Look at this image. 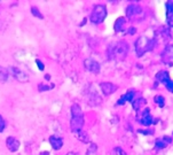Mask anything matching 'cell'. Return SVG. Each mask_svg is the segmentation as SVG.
I'll return each mask as SVG.
<instances>
[{
  "instance_id": "1",
  "label": "cell",
  "mask_w": 173,
  "mask_h": 155,
  "mask_svg": "<svg viewBox=\"0 0 173 155\" xmlns=\"http://www.w3.org/2000/svg\"><path fill=\"white\" fill-rule=\"evenodd\" d=\"M128 49H130L128 44L124 40H120V41L110 44V46L108 47V55L112 60L123 61L126 59L128 54Z\"/></svg>"
},
{
  "instance_id": "2",
  "label": "cell",
  "mask_w": 173,
  "mask_h": 155,
  "mask_svg": "<svg viewBox=\"0 0 173 155\" xmlns=\"http://www.w3.org/2000/svg\"><path fill=\"white\" fill-rule=\"evenodd\" d=\"M157 44V40L154 38H148L147 36H140L135 41V52L139 57H141L144 53L151 51Z\"/></svg>"
},
{
  "instance_id": "3",
  "label": "cell",
  "mask_w": 173,
  "mask_h": 155,
  "mask_svg": "<svg viewBox=\"0 0 173 155\" xmlns=\"http://www.w3.org/2000/svg\"><path fill=\"white\" fill-rule=\"evenodd\" d=\"M107 17V8L104 5H95L91 15H90V20L92 23L94 24H100L104 21V19Z\"/></svg>"
},
{
  "instance_id": "4",
  "label": "cell",
  "mask_w": 173,
  "mask_h": 155,
  "mask_svg": "<svg viewBox=\"0 0 173 155\" xmlns=\"http://www.w3.org/2000/svg\"><path fill=\"white\" fill-rule=\"evenodd\" d=\"M126 16L132 21H141L144 17V13L140 5L131 4L126 8Z\"/></svg>"
},
{
  "instance_id": "5",
  "label": "cell",
  "mask_w": 173,
  "mask_h": 155,
  "mask_svg": "<svg viewBox=\"0 0 173 155\" xmlns=\"http://www.w3.org/2000/svg\"><path fill=\"white\" fill-rule=\"evenodd\" d=\"M8 72L11 75H13V77L19 81L20 83H28L29 82V75L27 72H24L23 70L16 68V67H9L8 68Z\"/></svg>"
},
{
  "instance_id": "6",
  "label": "cell",
  "mask_w": 173,
  "mask_h": 155,
  "mask_svg": "<svg viewBox=\"0 0 173 155\" xmlns=\"http://www.w3.org/2000/svg\"><path fill=\"white\" fill-rule=\"evenodd\" d=\"M162 62L166 65H173V44H167L160 54Z\"/></svg>"
},
{
  "instance_id": "7",
  "label": "cell",
  "mask_w": 173,
  "mask_h": 155,
  "mask_svg": "<svg viewBox=\"0 0 173 155\" xmlns=\"http://www.w3.org/2000/svg\"><path fill=\"white\" fill-rule=\"evenodd\" d=\"M84 65L86 68V70L90 71V72H93V73H98L100 71V63L96 62L95 60L93 59H86L84 61Z\"/></svg>"
},
{
  "instance_id": "8",
  "label": "cell",
  "mask_w": 173,
  "mask_h": 155,
  "mask_svg": "<svg viewBox=\"0 0 173 155\" xmlns=\"http://www.w3.org/2000/svg\"><path fill=\"white\" fill-rule=\"evenodd\" d=\"M84 126V116L80 117H72L70 122V129L73 133H77L78 131L83 130Z\"/></svg>"
},
{
  "instance_id": "9",
  "label": "cell",
  "mask_w": 173,
  "mask_h": 155,
  "mask_svg": "<svg viewBox=\"0 0 173 155\" xmlns=\"http://www.w3.org/2000/svg\"><path fill=\"white\" fill-rule=\"evenodd\" d=\"M140 123H141L142 125H144V126H149V125H151V124H156V123H155V120H154L152 116L150 115V109H149L148 107L142 112V117H141V120H140Z\"/></svg>"
},
{
  "instance_id": "10",
  "label": "cell",
  "mask_w": 173,
  "mask_h": 155,
  "mask_svg": "<svg viewBox=\"0 0 173 155\" xmlns=\"http://www.w3.org/2000/svg\"><path fill=\"white\" fill-rule=\"evenodd\" d=\"M166 7V22L170 28H173V1L168 0L165 3Z\"/></svg>"
},
{
  "instance_id": "11",
  "label": "cell",
  "mask_w": 173,
  "mask_h": 155,
  "mask_svg": "<svg viewBox=\"0 0 173 155\" xmlns=\"http://www.w3.org/2000/svg\"><path fill=\"white\" fill-rule=\"evenodd\" d=\"M100 86H101L102 93L104 96H110V94H112L117 90V86L115 84L110 83V82H103V83L100 84Z\"/></svg>"
},
{
  "instance_id": "12",
  "label": "cell",
  "mask_w": 173,
  "mask_h": 155,
  "mask_svg": "<svg viewBox=\"0 0 173 155\" xmlns=\"http://www.w3.org/2000/svg\"><path fill=\"white\" fill-rule=\"evenodd\" d=\"M135 93H136V92H135L134 90H128L125 94L122 96V98L117 101L116 105H117V106H123V105H124L125 102H127V101H128V102H132V101H133V98H134V96H135Z\"/></svg>"
},
{
  "instance_id": "13",
  "label": "cell",
  "mask_w": 173,
  "mask_h": 155,
  "mask_svg": "<svg viewBox=\"0 0 173 155\" xmlns=\"http://www.w3.org/2000/svg\"><path fill=\"white\" fill-rule=\"evenodd\" d=\"M155 77H156L157 83H162L163 85H165V84L171 80V78H170V73H168V71H166V70H160V71H158Z\"/></svg>"
},
{
  "instance_id": "14",
  "label": "cell",
  "mask_w": 173,
  "mask_h": 155,
  "mask_svg": "<svg viewBox=\"0 0 173 155\" xmlns=\"http://www.w3.org/2000/svg\"><path fill=\"white\" fill-rule=\"evenodd\" d=\"M6 146H7V148L11 152L15 153L19 149V147H20V141L16 138H14V137H8L6 139Z\"/></svg>"
},
{
  "instance_id": "15",
  "label": "cell",
  "mask_w": 173,
  "mask_h": 155,
  "mask_svg": "<svg viewBox=\"0 0 173 155\" xmlns=\"http://www.w3.org/2000/svg\"><path fill=\"white\" fill-rule=\"evenodd\" d=\"M49 144H51V146H52L53 149L59 150L63 146V139L60 138V137H57V136H51L49 137Z\"/></svg>"
},
{
  "instance_id": "16",
  "label": "cell",
  "mask_w": 173,
  "mask_h": 155,
  "mask_svg": "<svg viewBox=\"0 0 173 155\" xmlns=\"http://www.w3.org/2000/svg\"><path fill=\"white\" fill-rule=\"evenodd\" d=\"M125 24H126V19L125 17L117 19L116 22H115V25H114L115 31L116 32H123L125 30Z\"/></svg>"
},
{
  "instance_id": "17",
  "label": "cell",
  "mask_w": 173,
  "mask_h": 155,
  "mask_svg": "<svg viewBox=\"0 0 173 155\" xmlns=\"http://www.w3.org/2000/svg\"><path fill=\"white\" fill-rule=\"evenodd\" d=\"M76 137L81 141V142H85V144H88L91 140H90V136L87 134V132H85V131H83V130H80V131H78L77 133H76Z\"/></svg>"
},
{
  "instance_id": "18",
  "label": "cell",
  "mask_w": 173,
  "mask_h": 155,
  "mask_svg": "<svg viewBox=\"0 0 173 155\" xmlns=\"http://www.w3.org/2000/svg\"><path fill=\"white\" fill-rule=\"evenodd\" d=\"M147 105V100L144 98H138V100L135 101H132V106H133V109L134 110H140L142 106Z\"/></svg>"
},
{
  "instance_id": "19",
  "label": "cell",
  "mask_w": 173,
  "mask_h": 155,
  "mask_svg": "<svg viewBox=\"0 0 173 155\" xmlns=\"http://www.w3.org/2000/svg\"><path fill=\"white\" fill-rule=\"evenodd\" d=\"M71 114H72V117H80V116H84L80 106L77 105V104H73V105L71 106Z\"/></svg>"
},
{
  "instance_id": "20",
  "label": "cell",
  "mask_w": 173,
  "mask_h": 155,
  "mask_svg": "<svg viewBox=\"0 0 173 155\" xmlns=\"http://www.w3.org/2000/svg\"><path fill=\"white\" fill-rule=\"evenodd\" d=\"M9 77V72L7 68H4L0 65V82H6Z\"/></svg>"
},
{
  "instance_id": "21",
  "label": "cell",
  "mask_w": 173,
  "mask_h": 155,
  "mask_svg": "<svg viewBox=\"0 0 173 155\" xmlns=\"http://www.w3.org/2000/svg\"><path fill=\"white\" fill-rule=\"evenodd\" d=\"M101 102H102V99H101L98 94L91 96V100H90V105H91V106H99Z\"/></svg>"
},
{
  "instance_id": "22",
  "label": "cell",
  "mask_w": 173,
  "mask_h": 155,
  "mask_svg": "<svg viewBox=\"0 0 173 155\" xmlns=\"http://www.w3.org/2000/svg\"><path fill=\"white\" fill-rule=\"evenodd\" d=\"M86 155H98V146H96V144L92 142V144L90 145Z\"/></svg>"
},
{
  "instance_id": "23",
  "label": "cell",
  "mask_w": 173,
  "mask_h": 155,
  "mask_svg": "<svg viewBox=\"0 0 173 155\" xmlns=\"http://www.w3.org/2000/svg\"><path fill=\"white\" fill-rule=\"evenodd\" d=\"M155 145H156V148H157V149H163V148H165L168 144H167L166 141H164L163 138H159V139H157V140L155 141Z\"/></svg>"
},
{
  "instance_id": "24",
  "label": "cell",
  "mask_w": 173,
  "mask_h": 155,
  "mask_svg": "<svg viewBox=\"0 0 173 155\" xmlns=\"http://www.w3.org/2000/svg\"><path fill=\"white\" fill-rule=\"evenodd\" d=\"M154 101H155L160 108H163L164 105H165V98H164L163 96H156V97L154 98Z\"/></svg>"
},
{
  "instance_id": "25",
  "label": "cell",
  "mask_w": 173,
  "mask_h": 155,
  "mask_svg": "<svg viewBox=\"0 0 173 155\" xmlns=\"http://www.w3.org/2000/svg\"><path fill=\"white\" fill-rule=\"evenodd\" d=\"M31 13H32V15L35 16V17H37V19H39V20H43L44 19V16H43V14L39 12V9L36 7V6H33V7H31Z\"/></svg>"
},
{
  "instance_id": "26",
  "label": "cell",
  "mask_w": 173,
  "mask_h": 155,
  "mask_svg": "<svg viewBox=\"0 0 173 155\" xmlns=\"http://www.w3.org/2000/svg\"><path fill=\"white\" fill-rule=\"evenodd\" d=\"M111 155H127V154L125 153V150L122 147H115Z\"/></svg>"
},
{
  "instance_id": "27",
  "label": "cell",
  "mask_w": 173,
  "mask_h": 155,
  "mask_svg": "<svg viewBox=\"0 0 173 155\" xmlns=\"http://www.w3.org/2000/svg\"><path fill=\"white\" fill-rule=\"evenodd\" d=\"M38 90H39V92L48 91V90H51V86H48V85H45V84H39V86H38Z\"/></svg>"
},
{
  "instance_id": "28",
  "label": "cell",
  "mask_w": 173,
  "mask_h": 155,
  "mask_svg": "<svg viewBox=\"0 0 173 155\" xmlns=\"http://www.w3.org/2000/svg\"><path fill=\"white\" fill-rule=\"evenodd\" d=\"M165 88L167 89V91H170V92H173V81L172 80H170L166 84H165Z\"/></svg>"
},
{
  "instance_id": "29",
  "label": "cell",
  "mask_w": 173,
  "mask_h": 155,
  "mask_svg": "<svg viewBox=\"0 0 173 155\" xmlns=\"http://www.w3.org/2000/svg\"><path fill=\"white\" fill-rule=\"evenodd\" d=\"M36 64L38 65L39 70H41V71H43V70L45 69V64H44V63H43V62H41L39 59H36Z\"/></svg>"
},
{
  "instance_id": "30",
  "label": "cell",
  "mask_w": 173,
  "mask_h": 155,
  "mask_svg": "<svg viewBox=\"0 0 173 155\" xmlns=\"http://www.w3.org/2000/svg\"><path fill=\"white\" fill-rule=\"evenodd\" d=\"M5 126H6V124H5V121H4L3 116L0 115V132H3V131H4Z\"/></svg>"
},
{
  "instance_id": "31",
  "label": "cell",
  "mask_w": 173,
  "mask_h": 155,
  "mask_svg": "<svg viewBox=\"0 0 173 155\" xmlns=\"http://www.w3.org/2000/svg\"><path fill=\"white\" fill-rule=\"evenodd\" d=\"M138 132H140L142 134H152L154 133L152 130H138Z\"/></svg>"
},
{
  "instance_id": "32",
  "label": "cell",
  "mask_w": 173,
  "mask_h": 155,
  "mask_svg": "<svg viewBox=\"0 0 173 155\" xmlns=\"http://www.w3.org/2000/svg\"><path fill=\"white\" fill-rule=\"evenodd\" d=\"M135 31H136V29H135L134 27H131V28H128L127 33H130V35H134V33H135Z\"/></svg>"
},
{
  "instance_id": "33",
  "label": "cell",
  "mask_w": 173,
  "mask_h": 155,
  "mask_svg": "<svg viewBox=\"0 0 173 155\" xmlns=\"http://www.w3.org/2000/svg\"><path fill=\"white\" fill-rule=\"evenodd\" d=\"M163 139H164V141H166L167 144H171V142H172V138H171V137L165 136V137H163Z\"/></svg>"
},
{
  "instance_id": "34",
  "label": "cell",
  "mask_w": 173,
  "mask_h": 155,
  "mask_svg": "<svg viewBox=\"0 0 173 155\" xmlns=\"http://www.w3.org/2000/svg\"><path fill=\"white\" fill-rule=\"evenodd\" d=\"M67 155H80V154H78V153H75V152H69Z\"/></svg>"
},
{
  "instance_id": "35",
  "label": "cell",
  "mask_w": 173,
  "mask_h": 155,
  "mask_svg": "<svg viewBox=\"0 0 173 155\" xmlns=\"http://www.w3.org/2000/svg\"><path fill=\"white\" fill-rule=\"evenodd\" d=\"M45 78H46L47 81H49V80H51V75H48V73H47V75H45Z\"/></svg>"
},
{
  "instance_id": "36",
  "label": "cell",
  "mask_w": 173,
  "mask_h": 155,
  "mask_svg": "<svg viewBox=\"0 0 173 155\" xmlns=\"http://www.w3.org/2000/svg\"><path fill=\"white\" fill-rule=\"evenodd\" d=\"M40 155H49V153L48 152H41Z\"/></svg>"
}]
</instances>
